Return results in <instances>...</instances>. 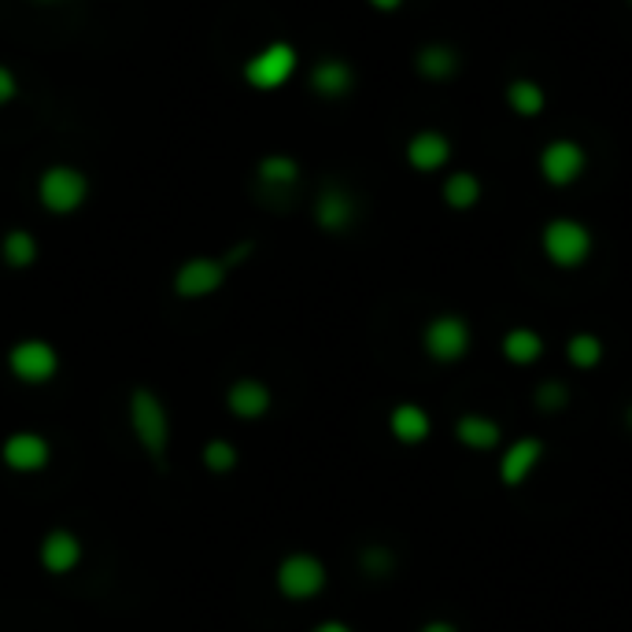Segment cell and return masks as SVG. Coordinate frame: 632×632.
Wrapping results in <instances>:
<instances>
[{"label": "cell", "instance_id": "18", "mask_svg": "<svg viewBox=\"0 0 632 632\" xmlns=\"http://www.w3.org/2000/svg\"><path fill=\"white\" fill-rule=\"evenodd\" d=\"M355 89V71L344 60H319L311 71V93L322 100H341Z\"/></svg>", "mask_w": 632, "mask_h": 632}, {"label": "cell", "instance_id": "29", "mask_svg": "<svg viewBox=\"0 0 632 632\" xmlns=\"http://www.w3.org/2000/svg\"><path fill=\"white\" fill-rule=\"evenodd\" d=\"M15 97H19V78H15V71L0 63V108H4V104H12Z\"/></svg>", "mask_w": 632, "mask_h": 632}, {"label": "cell", "instance_id": "24", "mask_svg": "<svg viewBox=\"0 0 632 632\" xmlns=\"http://www.w3.org/2000/svg\"><path fill=\"white\" fill-rule=\"evenodd\" d=\"M440 193H444V204L451 211H470L481 204V178L470 171H456V174H448V182Z\"/></svg>", "mask_w": 632, "mask_h": 632}, {"label": "cell", "instance_id": "22", "mask_svg": "<svg viewBox=\"0 0 632 632\" xmlns=\"http://www.w3.org/2000/svg\"><path fill=\"white\" fill-rule=\"evenodd\" d=\"M38 256H41V248L30 229H8V234L0 237V259H4L12 270H30L38 263Z\"/></svg>", "mask_w": 632, "mask_h": 632}, {"label": "cell", "instance_id": "25", "mask_svg": "<svg viewBox=\"0 0 632 632\" xmlns=\"http://www.w3.org/2000/svg\"><path fill=\"white\" fill-rule=\"evenodd\" d=\"M603 355H607L603 341L588 330L574 333L570 341H566V360H570V366H577V371H596V366L603 363Z\"/></svg>", "mask_w": 632, "mask_h": 632}, {"label": "cell", "instance_id": "16", "mask_svg": "<svg viewBox=\"0 0 632 632\" xmlns=\"http://www.w3.org/2000/svg\"><path fill=\"white\" fill-rule=\"evenodd\" d=\"M456 440L467 451H496L500 440H503V426L489 415L467 410V415L456 418Z\"/></svg>", "mask_w": 632, "mask_h": 632}, {"label": "cell", "instance_id": "12", "mask_svg": "<svg viewBox=\"0 0 632 632\" xmlns=\"http://www.w3.org/2000/svg\"><path fill=\"white\" fill-rule=\"evenodd\" d=\"M355 196L341 185H325L319 196H314V223L325 234H344L347 226L355 223Z\"/></svg>", "mask_w": 632, "mask_h": 632}, {"label": "cell", "instance_id": "23", "mask_svg": "<svg viewBox=\"0 0 632 632\" xmlns=\"http://www.w3.org/2000/svg\"><path fill=\"white\" fill-rule=\"evenodd\" d=\"M507 104H511L514 115H522V119H536V115L544 111V104H547V93H544L540 82L514 78L507 86Z\"/></svg>", "mask_w": 632, "mask_h": 632}, {"label": "cell", "instance_id": "33", "mask_svg": "<svg viewBox=\"0 0 632 632\" xmlns=\"http://www.w3.org/2000/svg\"><path fill=\"white\" fill-rule=\"evenodd\" d=\"M625 426L632 429V404H629V410H625Z\"/></svg>", "mask_w": 632, "mask_h": 632}, {"label": "cell", "instance_id": "30", "mask_svg": "<svg viewBox=\"0 0 632 632\" xmlns=\"http://www.w3.org/2000/svg\"><path fill=\"white\" fill-rule=\"evenodd\" d=\"M366 4L374 8V12H399V8H404V0H366Z\"/></svg>", "mask_w": 632, "mask_h": 632}, {"label": "cell", "instance_id": "32", "mask_svg": "<svg viewBox=\"0 0 632 632\" xmlns=\"http://www.w3.org/2000/svg\"><path fill=\"white\" fill-rule=\"evenodd\" d=\"M311 632H352V625H344V621H319V625H314Z\"/></svg>", "mask_w": 632, "mask_h": 632}, {"label": "cell", "instance_id": "9", "mask_svg": "<svg viewBox=\"0 0 632 632\" xmlns=\"http://www.w3.org/2000/svg\"><path fill=\"white\" fill-rule=\"evenodd\" d=\"M585 171H588V152H585V144L570 141V137H558V141H551L540 152V174H544V182L555 189L581 182Z\"/></svg>", "mask_w": 632, "mask_h": 632}, {"label": "cell", "instance_id": "19", "mask_svg": "<svg viewBox=\"0 0 632 632\" xmlns=\"http://www.w3.org/2000/svg\"><path fill=\"white\" fill-rule=\"evenodd\" d=\"M459 63H462L459 52L444 45V41H429V45H421L418 56H415L418 75L429 78V82H448L459 71Z\"/></svg>", "mask_w": 632, "mask_h": 632}, {"label": "cell", "instance_id": "20", "mask_svg": "<svg viewBox=\"0 0 632 632\" xmlns=\"http://www.w3.org/2000/svg\"><path fill=\"white\" fill-rule=\"evenodd\" d=\"M256 178L270 193H289V189L300 182V163L286 152H270L256 163Z\"/></svg>", "mask_w": 632, "mask_h": 632}, {"label": "cell", "instance_id": "4", "mask_svg": "<svg viewBox=\"0 0 632 632\" xmlns=\"http://www.w3.org/2000/svg\"><path fill=\"white\" fill-rule=\"evenodd\" d=\"M297 67H300V52L292 49L289 41H270V45H263L259 52H251L245 67H240V75H245V82L256 93H274L289 86Z\"/></svg>", "mask_w": 632, "mask_h": 632}, {"label": "cell", "instance_id": "14", "mask_svg": "<svg viewBox=\"0 0 632 632\" xmlns=\"http://www.w3.org/2000/svg\"><path fill=\"white\" fill-rule=\"evenodd\" d=\"M270 404H274L270 388L263 382H256V377H240V382H234L226 388V407H229V415H234V418L256 421V418L267 415Z\"/></svg>", "mask_w": 632, "mask_h": 632}, {"label": "cell", "instance_id": "5", "mask_svg": "<svg viewBox=\"0 0 632 632\" xmlns=\"http://www.w3.org/2000/svg\"><path fill=\"white\" fill-rule=\"evenodd\" d=\"M325 581H330V574H325L322 558H314L308 551L286 555L278 563V574H274V585H278V592L286 596L289 603H308V599L322 596Z\"/></svg>", "mask_w": 632, "mask_h": 632}, {"label": "cell", "instance_id": "11", "mask_svg": "<svg viewBox=\"0 0 632 632\" xmlns=\"http://www.w3.org/2000/svg\"><path fill=\"white\" fill-rule=\"evenodd\" d=\"M0 459H4V467L15 470V473H38V470L49 467L52 448L41 433L23 429V433H12L4 444H0Z\"/></svg>", "mask_w": 632, "mask_h": 632}, {"label": "cell", "instance_id": "8", "mask_svg": "<svg viewBox=\"0 0 632 632\" xmlns=\"http://www.w3.org/2000/svg\"><path fill=\"white\" fill-rule=\"evenodd\" d=\"M8 371L23 385H45L60 374V352L41 336H26L8 352Z\"/></svg>", "mask_w": 632, "mask_h": 632}, {"label": "cell", "instance_id": "26", "mask_svg": "<svg viewBox=\"0 0 632 632\" xmlns=\"http://www.w3.org/2000/svg\"><path fill=\"white\" fill-rule=\"evenodd\" d=\"M237 448L229 444V440L223 437H215V440H207L204 448H200V462L211 470V473H229V470H237Z\"/></svg>", "mask_w": 632, "mask_h": 632}, {"label": "cell", "instance_id": "1", "mask_svg": "<svg viewBox=\"0 0 632 632\" xmlns=\"http://www.w3.org/2000/svg\"><path fill=\"white\" fill-rule=\"evenodd\" d=\"M38 200L49 215H75L89 200V174L71 163H52L38 178Z\"/></svg>", "mask_w": 632, "mask_h": 632}, {"label": "cell", "instance_id": "7", "mask_svg": "<svg viewBox=\"0 0 632 632\" xmlns=\"http://www.w3.org/2000/svg\"><path fill=\"white\" fill-rule=\"evenodd\" d=\"M229 263L226 256L218 259V256H193V259H185L182 267L174 270V297H182V300H207V297H215L218 289L226 286V278H229Z\"/></svg>", "mask_w": 632, "mask_h": 632}, {"label": "cell", "instance_id": "10", "mask_svg": "<svg viewBox=\"0 0 632 632\" xmlns=\"http://www.w3.org/2000/svg\"><path fill=\"white\" fill-rule=\"evenodd\" d=\"M544 456H547V444L540 437L514 440V444L500 456V481L507 484V489H522V484L536 473V467L544 462Z\"/></svg>", "mask_w": 632, "mask_h": 632}, {"label": "cell", "instance_id": "6", "mask_svg": "<svg viewBox=\"0 0 632 632\" xmlns=\"http://www.w3.org/2000/svg\"><path fill=\"white\" fill-rule=\"evenodd\" d=\"M470 344H473V333H470V322L462 319V314H437V319L421 330V347H426L429 360L440 363V366L467 360Z\"/></svg>", "mask_w": 632, "mask_h": 632}, {"label": "cell", "instance_id": "3", "mask_svg": "<svg viewBox=\"0 0 632 632\" xmlns=\"http://www.w3.org/2000/svg\"><path fill=\"white\" fill-rule=\"evenodd\" d=\"M130 426L144 456L163 459L167 444H171V418H167L163 399L152 388H133L130 396Z\"/></svg>", "mask_w": 632, "mask_h": 632}, {"label": "cell", "instance_id": "13", "mask_svg": "<svg viewBox=\"0 0 632 632\" xmlns=\"http://www.w3.org/2000/svg\"><path fill=\"white\" fill-rule=\"evenodd\" d=\"M451 160V141L448 133L440 130H418L407 141V163L415 167L418 174H437L440 167H448Z\"/></svg>", "mask_w": 632, "mask_h": 632}, {"label": "cell", "instance_id": "27", "mask_svg": "<svg viewBox=\"0 0 632 632\" xmlns=\"http://www.w3.org/2000/svg\"><path fill=\"white\" fill-rule=\"evenodd\" d=\"M536 407H540L544 415L566 410V407H570V385L558 382V377H551V382H540V385H536Z\"/></svg>", "mask_w": 632, "mask_h": 632}, {"label": "cell", "instance_id": "35", "mask_svg": "<svg viewBox=\"0 0 632 632\" xmlns=\"http://www.w3.org/2000/svg\"><path fill=\"white\" fill-rule=\"evenodd\" d=\"M629 4H632V0H629Z\"/></svg>", "mask_w": 632, "mask_h": 632}, {"label": "cell", "instance_id": "31", "mask_svg": "<svg viewBox=\"0 0 632 632\" xmlns=\"http://www.w3.org/2000/svg\"><path fill=\"white\" fill-rule=\"evenodd\" d=\"M418 632H459V625H451V621H444V618H437V621H426Z\"/></svg>", "mask_w": 632, "mask_h": 632}, {"label": "cell", "instance_id": "17", "mask_svg": "<svg viewBox=\"0 0 632 632\" xmlns=\"http://www.w3.org/2000/svg\"><path fill=\"white\" fill-rule=\"evenodd\" d=\"M388 433H393L399 444L415 448L433 433V418H429V410L418 404H396L388 410Z\"/></svg>", "mask_w": 632, "mask_h": 632}, {"label": "cell", "instance_id": "15", "mask_svg": "<svg viewBox=\"0 0 632 632\" xmlns=\"http://www.w3.org/2000/svg\"><path fill=\"white\" fill-rule=\"evenodd\" d=\"M82 563V540L71 529H52L45 540H41V566H45L49 574H71L78 570Z\"/></svg>", "mask_w": 632, "mask_h": 632}, {"label": "cell", "instance_id": "28", "mask_svg": "<svg viewBox=\"0 0 632 632\" xmlns=\"http://www.w3.org/2000/svg\"><path fill=\"white\" fill-rule=\"evenodd\" d=\"M360 563H363V574L366 577H388V574H393V566H396V558H393L388 547L374 544V547H366Z\"/></svg>", "mask_w": 632, "mask_h": 632}, {"label": "cell", "instance_id": "21", "mask_svg": "<svg viewBox=\"0 0 632 632\" xmlns=\"http://www.w3.org/2000/svg\"><path fill=\"white\" fill-rule=\"evenodd\" d=\"M544 355V336L529 330V325H514L503 333V360L511 366H533Z\"/></svg>", "mask_w": 632, "mask_h": 632}, {"label": "cell", "instance_id": "2", "mask_svg": "<svg viewBox=\"0 0 632 632\" xmlns=\"http://www.w3.org/2000/svg\"><path fill=\"white\" fill-rule=\"evenodd\" d=\"M540 248L558 270H577V267H585L588 256H592L596 240H592V229H588L581 218L563 215V218H551V223L544 226Z\"/></svg>", "mask_w": 632, "mask_h": 632}, {"label": "cell", "instance_id": "34", "mask_svg": "<svg viewBox=\"0 0 632 632\" xmlns=\"http://www.w3.org/2000/svg\"><path fill=\"white\" fill-rule=\"evenodd\" d=\"M38 4H56V0H38Z\"/></svg>", "mask_w": 632, "mask_h": 632}]
</instances>
